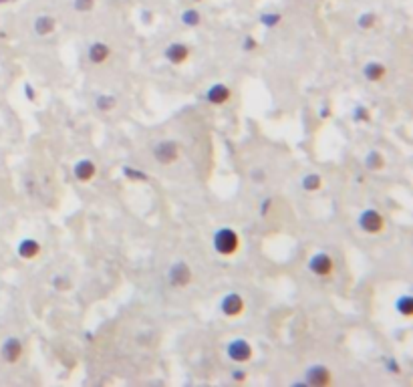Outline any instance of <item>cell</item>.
<instances>
[{
	"mask_svg": "<svg viewBox=\"0 0 413 387\" xmlns=\"http://www.w3.org/2000/svg\"><path fill=\"white\" fill-rule=\"evenodd\" d=\"M244 309H246V303H244V298L238 292H228V294H224V298L220 300V311H222L224 317H228V319L240 317L244 313Z\"/></svg>",
	"mask_w": 413,
	"mask_h": 387,
	"instance_id": "cell-8",
	"label": "cell"
},
{
	"mask_svg": "<svg viewBox=\"0 0 413 387\" xmlns=\"http://www.w3.org/2000/svg\"><path fill=\"white\" fill-rule=\"evenodd\" d=\"M123 174H125V176H127L129 180H137V182H139V180H141V182H145V180H147V174H145V171H139V169H133V167H123Z\"/></svg>",
	"mask_w": 413,
	"mask_h": 387,
	"instance_id": "cell-26",
	"label": "cell"
},
{
	"mask_svg": "<svg viewBox=\"0 0 413 387\" xmlns=\"http://www.w3.org/2000/svg\"><path fill=\"white\" fill-rule=\"evenodd\" d=\"M73 176L79 180V182H91L97 176V165L91 160H79L73 165Z\"/></svg>",
	"mask_w": 413,
	"mask_h": 387,
	"instance_id": "cell-12",
	"label": "cell"
},
{
	"mask_svg": "<svg viewBox=\"0 0 413 387\" xmlns=\"http://www.w3.org/2000/svg\"><path fill=\"white\" fill-rule=\"evenodd\" d=\"M53 287L57 290H69L71 289V281L67 276H55L53 278Z\"/></svg>",
	"mask_w": 413,
	"mask_h": 387,
	"instance_id": "cell-27",
	"label": "cell"
},
{
	"mask_svg": "<svg viewBox=\"0 0 413 387\" xmlns=\"http://www.w3.org/2000/svg\"><path fill=\"white\" fill-rule=\"evenodd\" d=\"M212 246H214L216 254H220V256H234L240 250V236L234 228L222 226L214 232Z\"/></svg>",
	"mask_w": 413,
	"mask_h": 387,
	"instance_id": "cell-1",
	"label": "cell"
},
{
	"mask_svg": "<svg viewBox=\"0 0 413 387\" xmlns=\"http://www.w3.org/2000/svg\"><path fill=\"white\" fill-rule=\"evenodd\" d=\"M115 105H117V99H115L113 95H107V93L97 95V99H95V107L101 111V113H109V111H113Z\"/></svg>",
	"mask_w": 413,
	"mask_h": 387,
	"instance_id": "cell-20",
	"label": "cell"
},
{
	"mask_svg": "<svg viewBox=\"0 0 413 387\" xmlns=\"http://www.w3.org/2000/svg\"><path fill=\"white\" fill-rule=\"evenodd\" d=\"M363 75L371 83H381L385 79V75H387V67L379 63V61H371V63H367L363 67Z\"/></svg>",
	"mask_w": 413,
	"mask_h": 387,
	"instance_id": "cell-16",
	"label": "cell"
},
{
	"mask_svg": "<svg viewBox=\"0 0 413 387\" xmlns=\"http://www.w3.org/2000/svg\"><path fill=\"white\" fill-rule=\"evenodd\" d=\"M268 208H272V200H270V198L262 200V204H260V214H262V216H268Z\"/></svg>",
	"mask_w": 413,
	"mask_h": 387,
	"instance_id": "cell-29",
	"label": "cell"
},
{
	"mask_svg": "<svg viewBox=\"0 0 413 387\" xmlns=\"http://www.w3.org/2000/svg\"><path fill=\"white\" fill-rule=\"evenodd\" d=\"M365 167L367 169H371V171H381L383 167H385V158H383L381 152H369L367 156H365Z\"/></svg>",
	"mask_w": 413,
	"mask_h": 387,
	"instance_id": "cell-18",
	"label": "cell"
},
{
	"mask_svg": "<svg viewBox=\"0 0 413 387\" xmlns=\"http://www.w3.org/2000/svg\"><path fill=\"white\" fill-rule=\"evenodd\" d=\"M375 23H377V16H375L373 12H363V14L357 18V27H359L361 31H371V29L375 27Z\"/></svg>",
	"mask_w": 413,
	"mask_h": 387,
	"instance_id": "cell-23",
	"label": "cell"
},
{
	"mask_svg": "<svg viewBox=\"0 0 413 387\" xmlns=\"http://www.w3.org/2000/svg\"><path fill=\"white\" fill-rule=\"evenodd\" d=\"M16 254L23 258V260H32V258H36L40 254V244H38V240H34V238H25V240H20L18 246H16Z\"/></svg>",
	"mask_w": 413,
	"mask_h": 387,
	"instance_id": "cell-14",
	"label": "cell"
},
{
	"mask_svg": "<svg viewBox=\"0 0 413 387\" xmlns=\"http://www.w3.org/2000/svg\"><path fill=\"white\" fill-rule=\"evenodd\" d=\"M280 23H282V14L280 12H264V14H260V25L266 27V29H274Z\"/></svg>",
	"mask_w": 413,
	"mask_h": 387,
	"instance_id": "cell-22",
	"label": "cell"
},
{
	"mask_svg": "<svg viewBox=\"0 0 413 387\" xmlns=\"http://www.w3.org/2000/svg\"><path fill=\"white\" fill-rule=\"evenodd\" d=\"M300 186H302L305 192H317L318 188L322 186V178H320V174H307L300 180Z\"/></svg>",
	"mask_w": 413,
	"mask_h": 387,
	"instance_id": "cell-19",
	"label": "cell"
},
{
	"mask_svg": "<svg viewBox=\"0 0 413 387\" xmlns=\"http://www.w3.org/2000/svg\"><path fill=\"white\" fill-rule=\"evenodd\" d=\"M309 270L318 278H329L335 270V260L327 252H317L309 260Z\"/></svg>",
	"mask_w": 413,
	"mask_h": 387,
	"instance_id": "cell-5",
	"label": "cell"
},
{
	"mask_svg": "<svg viewBox=\"0 0 413 387\" xmlns=\"http://www.w3.org/2000/svg\"><path fill=\"white\" fill-rule=\"evenodd\" d=\"M204 97L212 105H226L232 99V91H230V87L226 83H214V85L208 87V91H206Z\"/></svg>",
	"mask_w": 413,
	"mask_h": 387,
	"instance_id": "cell-11",
	"label": "cell"
},
{
	"mask_svg": "<svg viewBox=\"0 0 413 387\" xmlns=\"http://www.w3.org/2000/svg\"><path fill=\"white\" fill-rule=\"evenodd\" d=\"M252 355H254L252 345L242 337H236L226 345V357L234 363H246L252 359Z\"/></svg>",
	"mask_w": 413,
	"mask_h": 387,
	"instance_id": "cell-3",
	"label": "cell"
},
{
	"mask_svg": "<svg viewBox=\"0 0 413 387\" xmlns=\"http://www.w3.org/2000/svg\"><path fill=\"white\" fill-rule=\"evenodd\" d=\"M87 57H89V61L93 64H103L111 57V47H109L107 42H103V40H97V42H93V45L89 47Z\"/></svg>",
	"mask_w": 413,
	"mask_h": 387,
	"instance_id": "cell-13",
	"label": "cell"
},
{
	"mask_svg": "<svg viewBox=\"0 0 413 387\" xmlns=\"http://www.w3.org/2000/svg\"><path fill=\"white\" fill-rule=\"evenodd\" d=\"M154 158L161 163V165H169L180 158V143L173 139H163L154 147Z\"/></svg>",
	"mask_w": 413,
	"mask_h": 387,
	"instance_id": "cell-6",
	"label": "cell"
},
{
	"mask_svg": "<svg viewBox=\"0 0 413 387\" xmlns=\"http://www.w3.org/2000/svg\"><path fill=\"white\" fill-rule=\"evenodd\" d=\"M182 23H184L186 27L193 29V27H198V25L202 23V14H200L195 8H186V10L182 12Z\"/></svg>",
	"mask_w": 413,
	"mask_h": 387,
	"instance_id": "cell-21",
	"label": "cell"
},
{
	"mask_svg": "<svg viewBox=\"0 0 413 387\" xmlns=\"http://www.w3.org/2000/svg\"><path fill=\"white\" fill-rule=\"evenodd\" d=\"M256 47H258V40H256L252 34H246L244 40H242V49H244L246 53H250V51H254Z\"/></svg>",
	"mask_w": 413,
	"mask_h": 387,
	"instance_id": "cell-28",
	"label": "cell"
},
{
	"mask_svg": "<svg viewBox=\"0 0 413 387\" xmlns=\"http://www.w3.org/2000/svg\"><path fill=\"white\" fill-rule=\"evenodd\" d=\"M193 2H200V0H193Z\"/></svg>",
	"mask_w": 413,
	"mask_h": 387,
	"instance_id": "cell-34",
	"label": "cell"
},
{
	"mask_svg": "<svg viewBox=\"0 0 413 387\" xmlns=\"http://www.w3.org/2000/svg\"><path fill=\"white\" fill-rule=\"evenodd\" d=\"M32 29H34V32H36L38 36H49V34H53L55 29H57V20H55L51 14H38V16L34 18Z\"/></svg>",
	"mask_w": 413,
	"mask_h": 387,
	"instance_id": "cell-15",
	"label": "cell"
},
{
	"mask_svg": "<svg viewBox=\"0 0 413 387\" xmlns=\"http://www.w3.org/2000/svg\"><path fill=\"white\" fill-rule=\"evenodd\" d=\"M25 93H27V97H29V99H34V89H32L31 85H25Z\"/></svg>",
	"mask_w": 413,
	"mask_h": 387,
	"instance_id": "cell-32",
	"label": "cell"
},
{
	"mask_svg": "<svg viewBox=\"0 0 413 387\" xmlns=\"http://www.w3.org/2000/svg\"><path fill=\"white\" fill-rule=\"evenodd\" d=\"M0 357L6 361V363H18L20 357H23V343L18 337H8L4 339L2 347H0Z\"/></svg>",
	"mask_w": 413,
	"mask_h": 387,
	"instance_id": "cell-10",
	"label": "cell"
},
{
	"mask_svg": "<svg viewBox=\"0 0 413 387\" xmlns=\"http://www.w3.org/2000/svg\"><path fill=\"white\" fill-rule=\"evenodd\" d=\"M395 311H397L401 317L411 319V315H413V298H411V294H401V296L395 300Z\"/></svg>",
	"mask_w": 413,
	"mask_h": 387,
	"instance_id": "cell-17",
	"label": "cell"
},
{
	"mask_svg": "<svg viewBox=\"0 0 413 387\" xmlns=\"http://www.w3.org/2000/svg\"><path fill=\"white\" fill-rule=\"evenodd\" d=\"M353 119L359 121V123H369L371 121V111L367 107H357L355 113H353Z\"/></svg>",
	"mask_w": 413,
	"mask_h": 387,
	"instance_id": "cell-24",
	"label": "cell"
},
{
	"mask_svg": "<svg viewBox=\"0 0 413 387\" xmlns=\"http://www.w3.org/2000/svg\"><path fill=\"white\" fill-rule=\"evenodd\" d=\"M357 224L359 228L365 232V234H381L383 230H385V216H383L379 210H375V208H367V210H363L361 214H359V218H357Z\"/></svg>",
	"mask_w": 413,
	"mask_h": 387,
	"instance_id": "cell-2",
	"label": "cell"
},
{
	"mask_svg": "<svg viewBox=\"0 0 413 387\" xmlns=\"http://www.w3.org/2000/svg\"><path fill=\"white\" fill-rule=\"evenodd\" d=\"M93 6H95V0H73V8L77 12H89L93 10Z\"/></svg>",
	"mask_w": 413,
	"mask_h": 387,
	"instance_id": "cell-25",
	"label": "cell"
},
{
	"mask_svg": "<svg viewBox=\"0 0 413 387\" xmlns=\"http://www.w3.org/2000/svg\"><path fill=\"white\" fill-rule=\"evenodd\" d=\"M163 55H165L167 63L184 64L191 57V49H190V45H186V42H171V45L165 47V53H163Z\"/></svg>",
	"mask_w": 413,
	"mask_h": 387,
	"instance_id": "cell-9",
	"label": "cell"
},
{
	"mask_svg": "<svg viewBox=\"0 0 413 387\" xmlns=\"http://www.w3.org/2000/svg\"><path fill=\"white\" fill-rule=\"evenodd\" d=\"M167 281L173 289H186L191 283V268L184 262V260H178L169 266L167 270Z\"/></svg>",
	"mask_w": 413,
	"mask_h": 387,
	"instance_id": "cell-4",
	"label": "cell"
},
{
	"mask_svg": "<svg viewBox=\"0 0 413 387\" xmlns=\"http://www.w3.org/2000/svg\"><path fill=\"white\" fill-rule=\"evenodd\" d=\"M250 176H252V182H258V184H260V182H264V176H266V174H264L262 169H256Z\"/></svg>",
	"mask_w": 413,
	"mask_h": 387,
	"instance_id": "cell-31",
	"label": "cell"
},
{
	"mask_svg": "<svg viewBox=\"0 0 413 387\" xmlns=\"http://www.w3.org/2000/svg\"><path fill=\"white\" fill-rule=\"evenodd\" d=\"M6 2H10V0H0V6H2V4H6Z\"/></svg>",
	"mask_w": 413,
	"mask_h": 387,
	"instance_id": "cell-33",
	"label": "cell"
},
{
	"mask_svg": "<svg viewBox=\"0 0 413 387\" xmlns=\"http://www.w3.org/2000/svg\"><path fill=\"white\" fill-rule=\"evenodd\" d=\"M232 379H234V381H240V383L246 381V371H242V369H234V371H232Z\"/></svg>",
	"mask_w": 413,
	"mask_h": 387,
	"instance_id": "cell-30",
	"label": "cell"
},
{
	"mask_svg": "<svg viewBox=\"0 0 413 387\" xmlns=\"http://www.w3.org/2000/svg\"><path fill=\"white\" fill-rule=\"evenodd\" d=\"M305 383L311 387H327L333 383V373L327 365H311L305 373Z\"/></svg>",
	"mask_w": 413,
	"mask_h": 387,
	"instance_id": "cell-7",
	"label": "cell"
}]
</instances>
